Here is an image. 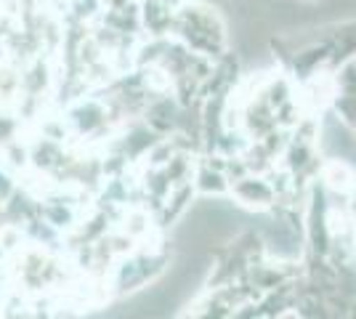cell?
Segmentation results:
<instances>
[{
    "mask_svg": "<svg viewBox=\"0 0 356 319\" xmlns=\"http://www.w3.org/2000/svg\"><path fill=\"white\" fill-rule=\"evenodd\" d=\"M170 32L189 51L205 56V59L216 61L226 56V48H229L226 24L218 16V11L205 6V3H184V6H178L173 11Z\"/></svg>",
    "mask_w": 356,
    "mask_h": 319,
    "instance_id": "cell-1",
    "label": "cell"
},
{
    "mask_svg": "<svg viewBox=\"0 0 356 319\" xmlns=\"http://www.w3.org/2000/svg\"><path fill=\"white\" fill-rule=\"evenodd\" d=\"M229 195L250 211H268V208H274V202L280 197L277 186L268 181L266 176H258V173H245L239 179H232Z\"/></svg>",
    "mask_w": 356,
    "mask_h": 319,
    "instance_id": "cell-2",
    "label": "cell"
},
{
    "mask_svg": "<svg viewBox=\"0 0 356 319\" xmlns=\"http://www.w3.org/2000/svg\"><path fill=\"white\" fill-rule=\"evenodd\" d=\"M192 183L197 192H205V195H229L232 179H226L221 170H213L210 165H202L197 170V176L192 179Z\"/></svg>",
    "mask_w": 356,
    "mask_h": 319,
    "instance_id": "cell-3",
    "label": "cell"
},
{
    "mask_svg": "<svg viewBox=\"0 0 356 319\" xmlns=\"http://www.w3.org/2000/svg\"><path fill=\"white\" fill-rule=\"evenodd\" d=\"M322 181H325L330 189H335V192H343V195H348V189L354 186L356 176L351 173V167L346 165V163L335 160V163H327V165H325Z\"/></svg>",
    "mask_w": 356,
    "mask_h": 319,
    "instance_id": "cell-4",
    "label": "cell"
},
{
    "mask_svg": "<svg viewBox=\"0 0 356 319\" xmlns=\"http://www.w3.org/2000/svg\"><path fill=\"white\" fill-rule=\"evenodd\" d=\"M14 192H16L14 179H11L8 173H3V170H0V199L6 202V199H8V197H11V195H14Z\"/></svg>",
    "mask_w": 356,
    "mask_h": 319,
    "instance_id": "cell-5",
    "label": "cell"
},
{
    "mask_svg": "<svg viewBox=\"0 0 356 319\" xmlns=\"http://www.w3.org/2000/svg\"><path fill=\"white\" fill-rule=\"evenodd\" d=\"M303 3H312V6H314V3H319V0H303Z\"/></svg>",
    "mask_w": 356,
    "mask_h": 319,
    "instance_id": "cell-6",
    "label": "cell"
}]
</instances>
